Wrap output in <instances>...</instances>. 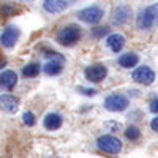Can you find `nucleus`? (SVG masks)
<instances>
[{
  "mask_svg": "<svg viewBox=\"0 0 158 158\" xmlns=\"http://www.w3.org/2000/svg\"><path fill=\"white\" fill-rule=\"evenodd\" d=\"M84 76L89 82H101L108 76V68L103 63H94V65H90V67L85 68Z\"/></svg>",
  "mask_w": 158,
  "mask_h": 158,
  "instance_id": "obj_6",
  "label": "nucleus"
},
{
  "mask_svg": "<svg viewBox=\"0 0 158 158\" xmlns=\"http://www.w3.org/2000/svg\"><path fill=\"white\" fill-rule=\"evenodd\" d=\"M79 38H81V29H79V25L70 24V25H65L63 29L59 30L57 43L62 46H73L79 41Z\"/></svg>",
  "mask_w": 158,
  "mask_h": 158,
  "instance_id": "obj_2",
  "label": "nucleus"
},
{
  "mask_svg": "<svg viewBox=\"0 0 158 158\" xmlns=\"http://www.w3.org/2000/svg\"><path fill=\"white\" fill-rule=\"evenodd\" d=\"M128 98L122 94H111L109 97H106L104 100V108L111 112H120V111H125L128 108Z\"/></svg>",
  "mask_w": 158,
  "mask_h": 158,
  "instance_id": "obj_5",
  "label": "nucleus"
},
{
  "mask_svg": "<svg viewBox=\"0 0 158 158\" xmlns=\"http://www.w3.org/2000/svg\"><path fill=\"white\" fill-rule=\"evenodd\" d=\"M63 68V63L62 62H57V60H49L48 63L43 65V71L48 74V76H56L62 71Z\"/></svg>",
  "mask_w": 158,
  "mask_h": 158,
  "instance_id": "obj_16",
  "label": "nucleus"
},
{
  "mask_svg": "<svg viewBox=\"0 0 158 158\" xmlns=\"http://www.w3.org/2000/svg\"><path fill=\"white\" fill-rule=\"evenodd\" d=\"M155 71L150 68V67H146V65H142V67L136 68L131 74V79H133L135 82L138 84H142V85H150L153 81H155Z\"/></svg>",
  "mask_w": 158,
  "mask_h": 158,
  "instance_id": "obj_7",
  "label": "nucleus"
},
{
  "mask_svg": "<svg viewBox=\"0 0 158 158\" xmlns=\"http://www.w3.org/2000/svg\"><path fill=\"white\" fill-rule=\"evenodd\" d=\"M19 40V29L15 27V25H8V27L2 32V36H0V41H2V46L6 49H11L18 43Z\"/></svg>",
  "mask_w": 158,
  "mask_h": 158,
  "instance_id": "obj_8",
  "label": "nucleus"
},
{
  "mask_svg": "<svg viewBox=\"0 0 158 158\" xmlns=\"http://www.w3.org/2000/svg\"><path fill=\"white\" fill-rule=\"evenodd\" d=\"M150 111H152L153 114H156V112H158V98H155V100L150 103Z\"/></svg>",
  "mask_w": 158,
  "mask_h": 158,
  "instance_id": "obj_24",
  "label": "nucleus"
},
{
  "mask_svg": "<svg viewBox=\"0 0 158 158\" xmlns=\"http://www.w3.org/2000/svg\"><path fill=\"white\" fill-rule=\"evenodd\" d=\"M104 16V10L98 5H92V6H87L84 10H81L77 13V18L81 19L82 22L85 24H90V25H94V24H98Z\"/></svg>",
  "mask_w": 158,
  "mask_h": 158,
  "instance_id": "obj_4",
  "label": "nucleus"
},
{
  "mask_svg": "<svg viewBox=\"0 0 158 158\" xmlns=\"http://www.w3.org/2000/svg\"><path fill=\"white\" fill-rule=\"evenodd\" d=\"M156 25H158V3H152L138 13L136 27L139 30H152Z\"/></svg>",
  "mask_w": 158,
  "mask_h": 158,
  "instance_id": "obj_1",
  "label": "nucleus"
},
{
  "mask_svg": "<svg viewBox=\"0 0 158 158\" xmlns=\"http://www.w3.org/2000/svg\"><path fill=\"white\" fill-rule=\"evenodd\" d=\"M68 6V3L65 0H44L43 2V8L49 15H59V13L65 11Z\"/></svg>",
  "mask_w": 158,
  "mask_h": 158,
  "instance_id": "obj_10",
  "label": "nucleus"
},
{
  "mask_svg": "<svg viewBox=\"0 0 158 158\" xmlns=\"http://www.w3.org/2000/svg\"><path fill=\"white\" fill-rule=\"evenodd\" d=\"M108 33H109L108 27H97V29H92V32H90L92 38H101V36L108 35Z\"/></svg>",
  "mask_w": 158,
  "mask_h": 158,
  "instance_id": "obj_19",
  "label": "nucleus"
},
{
  "mask_svg": "<svg viewBox=\"0 0 158 158\" xmlns=\"http://www.w3.org/2000/svg\"><path fill=\"white\" fill-rule=\"evenodd\" d=\"M19 2H22V3H33L35 0H19Z\"/></svg>",
  "mask_w": 158,
  "mask_h": 158,
  "instance_id": "obj_25",
  "label": "nucleus"
},
{
  "mask_svg": "<svg viewBox=\"0 0 158 158\" xmlns=\"http://www.w3.org/2000/svg\"><path fill=\"white\" fill-rule=\"evenodd\" d=\"M117 62L122 68H133V67L138 65L139 57H138V54H135V52H127V54H122L120 57H118Z\"/></svg>",
  "mask_w": 158,
  "mask_h": 158,
  "instance_id": "obj_14",
  "label": "nucleus"
},
{
  "mask_svg": "<svg viewBox=\"0 0 158 158\" xmlns=\"http://www.w3.org/2000/svg\"><path fill=\"white\" fill-rule=\"evenodd\" d=\"M106 46L114 52V54H117V52H120L125 46V36L120 35V33H111L106 38Z\"/></svg>",
  "mask_w": 158,
  "mask_h": 158,
  "instance_id": "obj_11",
  "label": "nucleus"
},
{
  "mask_svg": "<svg viewBox=\"0 0 158 158\" xmlns=\"http://www.w3.org/2000/svg\"><path fill=\"white\" fill-rule=\"evenodd\" d=\"M40 71H41V67L38 63H29L22 68V74L25 77H36L40 74Z\"/></svg>",
  "mask_w": 158,
  "mask_h": 158,
  "instance_id": "obj_17",
  "label": "nucleus"
},
{
  "mask_svg": "<svg viewBox=\"0 0 158 158\" xmlns=\"http://www.w3.org/2000/svg\"><path fill=\"white\" fill-rule=\"evenodd\" d=\"M62 115L57 114V112H49L46 117H44V120H43V125L46 130L49 131H54V130H59L62 127Z\"/></svg>",
  "mask_w": 158,
  "mask_h": 158,
  "instance_id": "obj_12",
  "label": "nucleus"
},
{
  "mask_svg": "<svg viewBox=\"0 0 158 158\" xmlns=\"http://www.w3.org/2000/svg\"><path fill=\"white\" fill-rule=\"evenodd\" d=\"M0 79H2V85L8 90L15 89V85L18 84V74L13 71V70H5L2 71V76H0Z\"/></svg>",
  "mask_w": 158,
  "mask_h": 158,
  "instance_id": "obj_15",
  "label": "nucleus"
},
{
  "mask_svg": "<svg viewBox=\"0 0 158 158\" xmlns=\"http://www.w3.org/2000/svg\"><path fill=\"white\" fill-rule=\"evenodd\" d=\"M150 128L155 131V133H158V117H153L152 122H150Z\"/></svg>",
  "mask_w": 158,
  "mask_h": 158,
  "instance_id": "obj_23",
  "label": "nucleus"
},
{
  "mask_svg": "<svg viewBox=\"0 0 158 158\" xmlns=\"http://www.w3.org/2000/svg\"><path fill=\"white\" fill-rule=\"evenodd\" d=\"M131 18V8L128 5H118L114 10V15H112V24L115 25H125Z\"/></svg>",
  "mask_w": 158,
  "mask_h": 158,
  "instance_id": "obj_9",
  "label": "nucleus"
},
{
  "mask_svg": "<svg viewBox=\"0 0 158 158\" xmlns=\"http://www.w3.org/2000/svg\"><path fill=\"white\" fill-rule=\"evenodd\" d=\"M49 60H57V62H65V57L62 56V54H59V52H52V51H48L46 54H44Z\"/></svg>",
  "mask_w": 158,
  "mask_h": 158,
  "instance_id": "obj_21",
  "label": "nucleus"
},
{
  "mask_svg": "<svg viewBox=\"0 0 158 158\" xmlns=\"http://www.w3.org/2000/svg\"><path fill=\"white\" fill-rule=\"evenodd\" d=\"M22 122L25 125H29V127H33L35 125V115H33V112H30V111L24 112L22 114Z\"/></svg>",
  "mask_w": 158,
  "mask_h": 158,
  "instance_id": "obj_20",
  "label": "nucleus"
},
{
  "mask_svg": "<svg viewBox=\"0 0 158 158\" xmlns=\"http://www.w3.org/2000/svg\"><path fill=\"white\" fill-rule=\"evenodd\" d=\"M0 103H2L3 111H6L8 114H13L19 109V98L13 97V95H2Z\"/></svg>",
  "mask_w": 158,
  "mask_h": 158,
  "instance_id": "obj_13",
  "label": "nucleus"
},
{
  "mask_svg": "<svg viewBox=\"0 0 158 158\" xmlns=\"http://www.w3.org/2000/svg\"><path fill=\"white\" fill-rule=\"evenodd\" d=\"M125 138L127 139H130V141H138L139 138H141V130L138 128V127H128L127 130H125Z\"/></svg>",
  "mask_w": 158,
  "mask_h": 158,
  "instance_id": "obj_18",
  "label": "nucleus"
},
{
  "mask_svg": "<svg viewBox=\"0 0 158 158\" xmlns=\"http://www.w3.org/2000/svg\"><path fill=\"white\" fill-rule=\"evenodd\" d=\"M97 146L101 152H106L111 155H117L122 150V141L112 135H103L97 139Z\"/></svg>",
  "mask_w": 158,
  "mask_h": 158,
  "instance_id": "obj_3",
  "label": "nucleus"
},
{
  "mask_svg": "<svg viewBox=\"0 0 158 158\" xmlns=\"http://www.w3.org/2000/svg\"><path fill=\"white\" fill-rule=\"evenodd\" d=\"M81 94H84V95H95L97 94V90H94V89H82V87H79L77 89Z\"/></svg>",
  "mask_w": 158,
  "mask_h": 158,
  "instance_id": "obj_22",
  "label": "nucleus"
}]
</instances>
